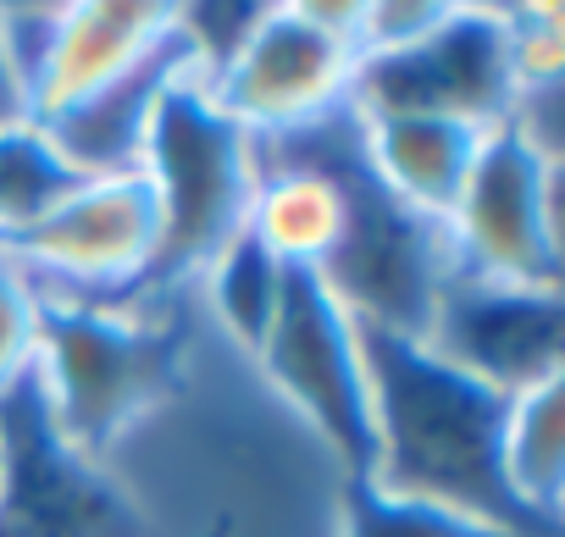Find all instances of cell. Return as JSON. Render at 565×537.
Instances as JSON below:
<instances>
[{
    "label": "cell",
    "mask_w": 565,
    "mask_h": 537,
    "mask_svg": "<svg viewBox=\"0 0 565 537\" xmlns=\"http://www.w3.org/2000/svg\"><path fill=\"white\" fill-rule=\"evenodd\" d=\"M260 377L289 405L350 476L377 465V383L366 327L322 272H282L271 327L255 350Z\"/></svg>",
    "instance_id": "obj_6"
},
{
    "label": "cell",
    "mask_w": 565,
    "mask_h": 537,
    "mask_svg": "<svg viewBox=\"0 0 565 537\" xmlns=\"http://www.w3.org/2000/svg\"><path fill=\"white\" fill-rule=\"evenodd\" d=\"M361 0H260L244 34L200 73L205 95L255 139H289L339 117L361 78Z\"/></svg>",
    "instance_id": "obj_5"
},
{
    "label": "cell",
    "mask_w": 565,
    "mask_h": 537,
    "mask_svg": "<svg viewBox=\"0 0 565 537\" xmlns=\"http://www.w3.org/2000/svg\"><path fill=\"white\" fill-rule=\"evenodd\" d=\"M559 183V155L515 128H493L455 211L444 216L460 272L521 289H565Z\"/></svg>",
    "instance_id": "obj_7"
},
{
    "label": "cell",
    "mask_w": 565,
    "mask_h": 537,
    "mask_svg": "<svg viewBox=\"0 0 565 537\" xmlns=\"http://www.w3.org/2000/svg\"><path fill=\"white\" fill-rule=\"evenodd\" d=\"M40 333H45V294L23 272V260L0 249V405L29 383Z\"/></svg>",
    "instance_id": "obj_18"
},
{
    "label": "cell",
    "mask_w": 565,
    "mask_h": 537,
    "mask_svg": "<svg viewBox=\"0 0 565 537\" xmlns=\"http://www.w3.org/2000/svg\"><path fill=\"white\" fill-rule=\"evenodd\" d=\"M73 183L78 172L56 155L40 122H0V244L34 227Z\"/></svg>",
    "instance_id": "obj_16"
},
{
    "label": "cell",
    "mask_w": 565,
    "mask_h": 537,
    "mask_svg": "<svg viewBox=\"0 0 565 537\" xmlns=\"http://www.w3.org/2000/svg\"><path fill=\"white\" fill-rule=\"evenodd\" d=\"M200 67V51L189 40V29L178 23V34L167 45H156L134 73H122L117 84H106L100 95H89L84 106L40 122L45 139L56 144V155L78 172V178H111V172H139L145 155V133L156 117V100Z\"/></svg>",
    "instance_id": "obj_13"
},
{
    "label": "cell",
    "mask_w": 565,
    "mask_h": 537,
    "mask_svg": "<svg viewBox=\"0 0 565 537\" xmlns=\"http://www.w3.org/2000/svg\"><path fill=\"white\" fill-rule=\"evenodd\" d=\"M189 327V283L128 300H45V333L29 372L40 421L78 460H100L167 394Z\"/></svg>",
    "instance_id": "obj_2"
},
{
    "label": "cell",
    "mask_w": 565,
    "mask_h": 537,
    "mask_svg": "<svg viewBox=\"0 0 565 537\" xmlns=\"http://www.w3.org/2000/svg\"><path fill=\"white\" fill-rule=\"evenodd\" d=\"M499 482L532 537H565V377L504 399Z\"/></svg>",
    "instance_id": "obj_14"
},
{
    "label": "cell",
    "mask_w": 565,
    "mask_h": 537,
    "mask_svg": "<svg viewBox=\"0 0 565 537\" xmlns=\"http://www.w3.org/2000/svg\"><path fill=\"white\" fill-rule=\"evenodd\" d=\"M355 144L366 172L416 216L444 222L488 144V122L455 111H355Z\"/></svg>",
    "instance_id": "obj_12"
},
{
    "label": "cell",
    "mask_w": 565,
    "mask_h": 537,
    "mask_svg": "<svg viewBox=\"0 0 565 537\" xmlns=\"http://www.w3.org/2000/svg\"><path fill=\"white\" fill-rule=\"evenodd\" d=\"M455 12V0H361L355 7V51L361 62H388L433 40Z\"/></svg>",
    "instance_id": "obj_19"
},
{
    "label": "cell",
    "mask_w": 565,
    "mask_h": 537,
    "mask_svg": "<svg viewBox=\"0 0 565 537\" xmlns=\"http://www.w3.org/2000/svg\"><path fill=\"white\" fill-rule=\"evenodd\" d=\"M282 272H289V266H277L249 233H238L194 278V294H200L205 316L244 355H255L266 327H271V311H277V294H282Z\"/></svg>",
    "instance_id": "obj_15"
},
{
    "label": "cell",
    "mask_w": 565,
    "mask_h": 537,
    "mask_svg": "<svg viewBox=\"0 0 565 537\" xmlns=\"http://www.w3.org/2000/svg\"><path fill=\"white\" fill-rule=\"evenodd\" d=\"M178 23L183 7H167V0H67L29 78V122H51L117 84L156 45H167Z\"/></svg>",
    "instance_id": "obj_11"
},
{
    "label": "cell",
    "mask_w": 565,
    "mask_h": 537,
    "mask_svg": "<svg viewBox=\"0 0 565 537\" xmlns=\"http://www.w3.org/2000/svg\"><path fill=\"white\" fill-rule=\"evenodd\" d=\"M139 537H344L350 471L227 344L189 283L167 394L100 460Z\"/></svg>",
    "instance_id": "obj_1"
},
{
    "label": "cell",
    "mask_w": 565,
    "mask_h": 537,
    "mask_svg": "<svg viewBox=\"0 0 565 537\" xmlns=\"http://www.w3.org/2000/svg\"><path fill=\"white\" fill-rule=\"evenodd\" d=\"M7 465L12 460H7V432H0V498H7Z\"/></svg>",
    "instance_id": "obj_21"
},
{
    "label": "cell",
    "mask_w": 565,
    "mask_h": 537,
    "mask_svg": "<svg viewBox=\"0 0 565 537\" xmlns=\"http://www.w3.org/2000/svg\"><path fill=\"white\" fill-rule=\"evenodd\" d=\"M45 300H128L150 283L161 255V205L145 172L78 178L12 244Z\"/></svg>",
    "instance_id": "obj_8"
},
{
    "label": "cell",
    "mask_w": 565,
    "mask_h": 537,
    "mask_svg": "<svg viewBox=\"0 0 565 537\" xmlns=\"http://www.w3.org/2000/svg\"><path fill=\"white\" fill-rule=\"evenodd\" d=\"M29 117V100H23V84L7 62V45H0V122H23Z\"/></svg>",
    "instance_id": "obj_20"
},
{
    "label": "cell",
    "mask_w": 565,
    "mask_h": 537,
    "mask_svg": "<svg viewBox=\"0 0 565 537\" xmlns=\"http://www.w3.org/2000/svg\"><path fill=\"white\" fill-rule=\"evenodd\" d=\"M139 172L161 205V255L145 289L194 283L238 233H249L260 144L205 95L200 67L156 100Z\"/></svg>",
    "instance_id": "obj_4"
},
{
    "label": "cell",
    "mask_w": 565,
    "mask_h": 537,
    "mask_svg": "<svg viewBox=\"0 0 565 537\" xmlns=\"http://www.w3.org/2000/svg\"><path fill=\"white\" fill-rule=\"evenodd\" d=\"M366 355L377 383V465L366 482L532 537L499 482L504 394L438 361L416 339L366 333Z\"/></svg>",
    "instance_id": "obj_3"
},
{
    "label": "cell",
    "mask_w": 565,
    "mask_h": 537,
    "mask_svg": "<svg viewBox=\"0 0 565 537\" xmlns=\"http://www.w3.org/2000/svg\"><path fill=\"white\" fill-rule=\"evenodd\" d=\"M344 537H521V531L355 476L344 498Z\"/></svg>",
    "instance_id": "obj_17"
},
{
    "label": "cell",
    "mask_w": 565,
    "mask_h": 537,
    "mask_svg": "<svg viewBox=\"0 0 565 537\" xmlns=\"http://www.w3.org/2000/svg\"><path fill=\"white\" fill-rule=\"evenodd\" d=\"M515 7H455L449 23L388 62H361L355 111H455L504 128L515 106Z\"/></svg>",
    "instance_id": "obj_9"
},
{
    "label": "cell",
    "mask_w": 565,
    "mask_h": 537,
    "mask_svg": "<svg viewBox=\"0 0 565 537\" xmlns=\"http://www.w3.org/2000/svg\"><path fill=\"white\" fill-rule=\"evenodd\" d=\"M416 344L510 399L532 383L565 377V289H521L455 272Z\"/></svg>",
    "instance_id": "obj_10"
}]
</instances>
